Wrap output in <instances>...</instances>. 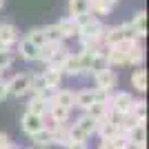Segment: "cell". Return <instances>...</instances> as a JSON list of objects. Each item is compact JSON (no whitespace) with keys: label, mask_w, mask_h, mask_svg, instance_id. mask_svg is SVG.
I'll use <instances>...</instances> for the list:
<instances>
[{"label":"cell","mask_w":149,"mask_h":149,"mask_svg":"<svg viewBox=\"0 0 149 149\" xmlns=\"http://www.w3.org/2000/svg\"><path fill=\"white\" fill-rule=\"evenodd\" d=\"M109 107H111V113H118L120 118H125V116H129L131 109H134V98H131V93H127V91H118V93L111 96Z\"/></svg>","instance_id":"1"},{"label":"cell","mask_w":149,"mask_h":149,"mask_svg":"<svg viewBox=\"0 0 149 149\" xmlns=\"http://www.w3.org/2000/svg\"><path fill=\"white\" fill-rule=\"evenodd\" d=\"M29 87H31V74H18V76H13L11 80L7 82L9 93H11V96H16V98L25 96V93L29 91Z\"/></svg>","instance_id":"2"},{"label":"cell","mask_w":149,"mask_h":149,"mask_svg":"<svg viewBox=\"0 0 149 149\" xmlns=\"http://www.w3.org/2000/svg\"><path fill=\"white\" fill-rule=\"evenodd\" d=\"M20 127H22V131H25L27 136H33L36 131H40L45 127V118H40V116H36V113L27 111L25 116H22V120H20Z\"/></svg>","instance_id":"3"},{"label":"cell","mask_w":149,"mask_h":149,"mask_svg":"<svg viewBox=\"0 0 149 149\" xmlns=\"http://www.w3.org/2000/svg\"><path fill=\"white\" fill-rule=\"evenodd\" d=\"M116 82H118V78H116V74H113L111 69H105V71H100V74H96V89H102V91H113V87H116Z\"/></svg>","instance_id":"4"},{"label":"cell","mask_w":149,"mask_h":149,"mask_svg":"<svg viewBox=\"0 0 149 149\" xmlns=\"http://www.w3.org/2000/svg\"><path fill=\"white\" fill-rule=\"evenodd\" d=\"M127 143H129V147H145V138H147V129H145V123H138L134 129H129L127 134Z\"/></svg>","instance_id":"5"},{"label":"cell","mask_w":149,"mask_h":149,"mask_svg":"<svg viewBox=\"0 0 149 149\" xmlns=\"http://www.w3.org/2000/svg\"><path fill=\"white\" fill-rule=\"evenodd\" d=\"M105 69H109V62H107V47L96 51L93 58H91V65H89V71H91L93 76L100 74V71H105Z\"/></svg>","instance_id":"6"},{"label":"cell","mask_w":149,"mask_h":149,"mask_svg":"<svg viewBox=\"0 0 149 149\" xmlns=\"http://www.w3.org/2000/svg\"><path fill=\"white\" fill-rule=\"evenodd\" d=\"M60 71L62 74H69V76H80L82 69H80V60H78V54H67V58L62 60L60 65Z\"/></svg>","instance_id":"7"},{"label":"cell","mask_w":149,"mask_h":149,"mask_svg":"<svg viewBox=\"0 0 149 149\" xmlns=\"http://www.w3.org/2000/svg\"><path fill=\"white\" fill-rule=\"evenodd\" d=\"M18 40V29L11 22H0V42L9 49V45Z\"/></svg>","instance_id":"8"},{"label":"cell","mask_w":149,"mask_h":149,"mask_svg":"<svg viewBox=\"0 0 149 149\" xmlns=\"http://www.w3.org/2000/svg\"><path fill=\"white\" fill-rule=\"evenodd\" d=\"M96 131L100 134V140H109V138H113L116 134H120V127H118L116 120H105V123H98Z\"/></svg>","instance_id":"9"},{"label":"cell","mask_w":149,"mask_h":149,"mask_svg":"<svg viewBox=\"0 0 149 149\" xmlns=\"http://www.w3.org/2000/svg\"><path fill=\"white\" fill-rule=\"evenodd\" d=\"M74 98L76 93L69 91V89H58L56 93H54V98L49 100V102H54V105H60V107H67V109H71L74 107Z\"/></svg>","instance_id":"10"},{"label":"cell","mask_w":149,"mask_h":149,"mask_svg":"<svg viewBox=\"0 0 149 149\" xmlns=\"http://www.w3.org/2000/svg\"><path fill=\"white\" fill-rule=\"evenodd\" d=\"M31 143L36 145V149H40V147H51V145H54V134H51V129L42 127L40 131H36V134L31 136Z\"/></svg>","instance_id":"11"},{"label":"cell","mask_w":149,"mask_h":149,"mask_svg":"<svg viewBox=\"0 0 149 149\" xmlns=\"http://www.w3.org/2000/svg\"><path fill=\"white\" fill-rule=\"evenodd\" d=\"M62 49V42H45L40 49H38V60H42V62H49L51 58L56 56L58 51Z\"/></svg>","instance_id":"12"},{"label":"cell","mask_w":149,"mask_h":149,"mask_svg":"<svg viewBox=\"0 0 149 149\" xmlns=\"http://www.w3.org/2000/svg\"><path fill=\"white\" fill-rule=\"evenodd\" d=\"M93 102H96V98H93V89H82V91L76 93V98H74V107H80V109H85V111H87Z\"/></svg>","instance_id":"13"},{"label":"cell","mask_w":149,"mask_h":149,"mask_svg":"<svg viewBox=\"0 0 149 149\" xmlns=\"http://www.w3.org/2000/svg\"><path fill=\"white\" fill-rule=\"evenodd\" d=\"M69 111H71V109H67V107H60V105H54V102H49V109H47V113L51 116L54 125H62V123H67Z\"/></svg>","instance_id":"14"},{"label":"cell","mask_w":149,"mask_h":149,"mask_svg":"<svg viewBox=\"0 0 149 149\" xmlns=\"http://www.w3.org/2000/svg\"><path fill=\"white\" fill-rule=\"evenodd\" d=\"M76 127H78V129H80L82 131V134H85V136H91V134H96V127H98V123H96V120H93V118H89V116H87V113H82V116H80V118H78V120H76Z\"/></svg>","instance_id":"15"},{"label":"cell","mask_w":149,"mask_h":149,"mask_svg":"<svg viewBox=\"0 0 149 149\" xmlns=\"http://www.w3.org/2000/svg\"><path fill=\"white\" fill-rule=\"evenodd\" d=\"M47 109H49V102L45 98H33L29 100V105H27V111L29 113H36V116H40V118H45V113H47Z\"/></svg>","instance_id":"16"},{"label":"cell","mask_w":149,"mask_h":149,"mask_svg":"<svg viewBox=\"0 0 149 149\" xmlns=\"http://www.w3.org/2000/svg\"><path fill=\"white\" fill-rule=\"evenodd\" d=\"M113 9V2L109 0H89V11L93 16H107Z\"/></svg>","instance_id":"17"},{"label":"cell","mask_w":149,"mask_h":149,"mask_svg":"<svg viewBox=\"0 0 149 149\" xmlns=\"http://www.w3.org/2000/svg\"><path fill=\"white\" fill-rule=\"evenodd\" d=\"M42 78H45V85H47L49 89H56L58 85H60V80H62V71L56 69V67H49L42 74Z\"/></svg>","instance_id":"18"},{"label":"cell","mask_w":149,"mask_h":149,"mask_svg":"<svg viewBox=\"0 0 149 149\" xmlns=\"http://www.w3.org/2000/svg\"><path fill=\"white\" fill-rule=\"evenodd\" d=\"M18 49H20V56L25 58V60H29V62L31 60H38V47H36V45H31L27 38H25V40H20Z\"/></svg>","instance_id":"19"},{"label":"cell","mask_w":149,"mask_h":149,"mask_svg":"<svg viewBox=\"0 0 149 149\" xmlns=\"http://www.w3.org/2000/svg\"><path fill=\"white\" fill-rule=\"evenodd\" d=\"M58 29H60L62 38H74V36H78V27H76L74 18H65V20H60V22H58Z\"/></svg>","instance_id":"20"},{"label":"cell","mask_w":149,"mask_h":149,"mask_svg":"<svg viewBox=\"0 0 149 149\" xmlns=\"http://www.w3.org/2000/svg\"><path fill=\"white\" fill-rule=\"evenodd\" d=\"M131 85L136 87V91H147V71L145 69H136L131 74Z\"/></svg>","instance_id":"21"},{"label":"cell","mask_w":149,"mask_h":149,"mask_svg":"<svg viewBox=\"0 0 149 149\" xmlns=\"http://www.w3.org/2000/svg\"><path fill=\"white\" fill-rule=\"evenodd\" d=\"M89 11V0H69V13L71 18H78Z\"/></svg>","instance_id":"22"},{"label":"cell","mask_w":149,"mask_h":149,"mask_svg":"<svg viewBox=\"0 0 149 149\" xmlns=\"http://www.w3.org/2000/svg\"><path fill=\"white\" fill-rule=\"evenodd\" d=\"M51 134H54V145H62V147H67V145H69V127L58 125Z\"/></svg>","instance_id":"23"},{"label":"cell","mask_w":149,"mask_h":149,"mask_svg":"<svg viewBox=\"0 0 149 149\" xmlns=\"http://www.w3.org/2000/svg\"><path fill=\"white\" fill-rule=\"evenodd\" d=\"M143 56H145V51H143V47L138 42H134V47H131L129 51H127V65H140L143 62Z\"/></svg>","instance_id":"24"},{"label":"cell","mask_w":149,"mask_h":149,"mask_svg":"<svg viewBox=\"0 0 149 149\" xmlns=\"http://www.w3.org/2000/svg\"><path fill=\"white\" fill-rule=\"evenodd\" d=\"M131 25H134V29L138 31V36L143 38L145 33H147V13H145V11H138L136 16H134V20H131Z\"/></svg>","instance_id":"25"},{"label":"cell","mask_w":149,"mask_h":149,"mask_svg":"<svg viewBox=\"0 0 149 149\" xmlns=\"http://www.w3.org/2000/svg\"><path fill=\"white\" fill-rule=\"evenodd\" d=\"M42 33L47 38V42H62V33L58 29V25H47L42 27Z\"/></svg>","instance_id":"26"},{"label":"cell","mask_w":149,"mask_h":149,"mask_svg":"<svg viewBox=\"0 0 149 149\" xmlns=\"http://www.w3.org/2000/svg\"><path fill=\"white\" fill-rule=\"evenodd\" d=\"M98 20H100L98 16H93L91 11H87V13H82V16H78V18H74V22H76V27H78V29H82V27L96 25Z\"/></svg>","instance_id":"27"},{"label":"cell","mask_w":149,"mask_h":149,"mask_svg":"<svg viewBox=\"0 0 149 149\" xmlns=\"http://www.w3.org/2000/svg\"><path fill=\"white\" fill-rule=\"evenodd\" d=\"M27 40H29L31 45H36L38 49H40V47H42V45L47 42V38H45L42 29H31L29 33H27Z\"/></svg>","instance_id":"28"},{"label":"cell","mask_w":149,"mask_h":149,"mask_svg":"<svg viewBox=\"0 0 149 149\" xmlns=\"http://www.w3.org/2000/svg\"><path fill=\"white\" fill-rule=\"evenodd\" d=\"M109 143H111V147H113V149H129L127 136H125L123 131H120V134H116L113 138H109Z\"/></svg>","instance_id":"29"},{"label":"cell","mask_w":149,"mask_h":149,"mask_svg":"<svg viewBox=\"0 0 149 149\" xmlns=\"http://www.w3.org/2000/svg\"><path fill=\"white\" fill-rule=\"evenodd\" d=\"M11 62H13L11 51H0V71H2V69H7Z\"/></svg>","instance_id":"30"},{"label":"cell","mask_w":149,"mask_h":149,"mask_svg":"<svg viewBox=\"0 0 149 149\" xmlns=\"http://www.w3.org/2000/svg\"><path fill=\"white\" fill-rule=\"evenodd\" d=\"M7 96H9V89H7V80H2V78H0V100H5Z\"/></svg>","instance_id":"31"},{"label":"cell","mask_w":149,"mask_h":149,"mask_svg":"<svg viewBox=\"0 0 149 149\" xmlns=\"http://www.w3.org/2000/svg\"><path fill=\"white\" fill-rule=\"evenodd\" d=\"M9 145H11V140H9V136L0 131V149H7V147H9Z\"/></svg>","instance_id":"32"},{"label":"cell","mask_w":149,"mask_h":149,"mask_svg":"<svg viewBox=\"0 0 149 149\" xmlns=\"http://www.w3.org/2000/svg\"><path fill=\"white\" fill-rule=\"evenodd\" d=\"M65 149H87V145L85 143H69Z\"/></svg>","instance_id":"33"},{"label":"cell","mask_w":149,"mask_h":149,"mask_svg":"<svg viewBox=\"0 0 149 149\" xmlns=\"http://www.w3.org/2000/svg\"><path fill=\"white\" fill-rule=\"evenodd\" d=\"M98 149H113V147H111V143H109V140H100Z\"/></svg>","instance_id":"34"},{"label":"cell","mask_w":149,"mask_h":149,"mask_svg":"<svg viewBox=\"0 0 149 149\" xmlns=\"http://www.w3.org/2000/svg\"><path fill=\"white\" fill-rule=\"evenodd\" d=\"M0 51H9V49H7V47H5V45H2V42H0Z\"/></svg>","instance_id":"35"},{"label":"cell","mask_w":149,"mask_h":149,"mask_svg":"<svg viewBox=\"0 0 149 149\" xmlns=\"http://www.w3.org/2000/svg\"><path fill=\"white\" fill-rule=\"evenodd\" d=\"M7 149H20V147H16V145L11 143V145H9V147H7Z\"/></svg>","instance_id":"36"},{"label":"cell","mask_w":149,"mask_h":149,"mask_svg":"<svg viewBox=\"0 0 149 149\" xmlns=\"http://www.w3.org/2000/svg\"><path fill=\"white\" fill-rule=\"evenodd\" d=\"M2 5H5V0H0V9H2Z\"/></svg>","instance_id":"37"},{"label":"cell","mask_w":149,"mask_h":149,"mask_svg":"<svg viewBox=\"0 0 149 149\" xmlns=\"http://www.w3.org/2000/svg\"><path fill=\"white\" fill-rule=\"evenodd\" d=\"M109 2H113V5H116V0H109Z\"/></svg>","instance_id":"38"},{"label":"cell","mask_w":149,"mask_h":149,"mask_svg":"<svg viewBox=\"0 0 149 149\" xmlns=\"http://www.w3.org/2000/svg\"><path fill=\"white\" fill-rule=\"evenodd\" d=\"M0 78H2V71H0Z\"/></svg>","instance_id":"39"},{"label":"cell","mask_w":149,"mask_h":149,"mask_svg":"<svg viewBox=\"0 0 149 149\" xmlns=\"http://www.w3.org/2000/svg\"><path fill=\"white\" fill-rule=\"evenodd\" d=\"M31 149H36V147H31Z\"/></svg>","instance_id":"40"}]
</instances>
